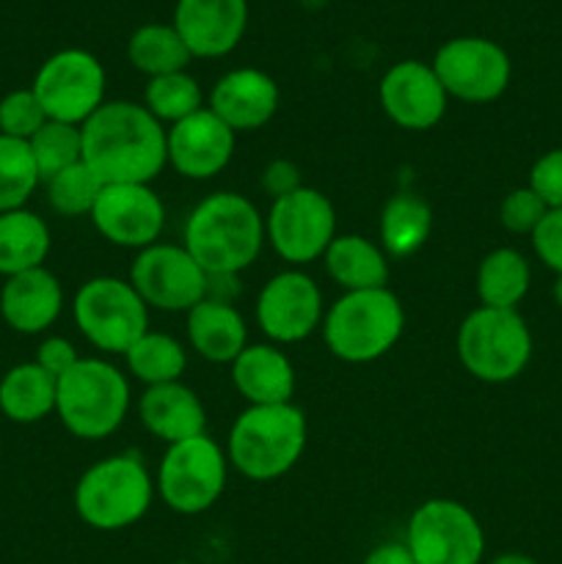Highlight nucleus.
I'll return each mask as SVG.
<instances>
[{"label":"nucleus","mask_w":562,"mask_h":564,"mask_svg":"<svg viewBox=\"0 0 562 564\" xmlns=\"http://www.w3.org/2000/svg\"><path fill=\"white\" fill-rule=\"evenodd\" d=\"M490 564H538V562H534L532 556L516 554V551H510V554H499Z\"/></svg>","instance_id":"44"},{"label":"nucleus","mask_w":562,"mask_h":564,"mask_svg":"<svg viewBox=\"0 0 562 564\" xmlns=\"http://www.w3.org/2000/svg\"><path fill=\"white\" fill-rule=\"evenodd\" d=\"M193 58H220L240 44L248 25L246 0H176L174 22Z\"/></svg>","instance_id":"19"},{"label":"nucleus","mask_w":562,"mask_h":564,"mask_svg":"<svg viewBox=\"0 0 562 564\" xmlns=\"http://www.w3.org/2000/svg\"><path fill=\"white\" fill-rule=\"evenodd\" d=\"M127 372L141 380L147 389L165 383H180L187 369V352L174 336L147 330L130 350L125 352Z\"/></svg>","instance_id":"31"},{"label":"nucleus","mask_w":562,"mask_h":564,"mask_svg":"<svg viewBox=\"0 0 562 564\" xmlns=\"http://www.w3.org/2000/svg\"><path fill=\"white\" fill-rule=\"evenodd\" d=\"M231 367V383L248 405H284L295 394V367L279 345H248Z\"/></svg>","instance_id":"23"},{"label":"nucleus","mask_w":562,"mask_h":564,"mask_svg":"<svg viewBox=\"0 0 562 564\" xmlns=\"http://www.w3.org/2000/svg\"><path fill=\"white\" fill-rule=\"evenodd\" d=\"M165 147L169 165L176 174L193 182H207L231 163L237 132L229 130L213 110L202 108L165 130Z\"/></svg>","instance_id":"18"},{"label":"nucleus","mask_w":562,"mask_h":564,"mask_svg":"<svg viewBox=\"0 0 562 564\" xmlns=\"http://www.w3.org/2000/svg\"><path fill=\"white\" fill-rule=\"evenodd\" d=\"M44 124H47V113L33 88H14L0 99V135L31 141Z\"/></svg>","instance_id":"36"},{"label":"nucleus","mask_w":562,"mask_h":564,"mask_svg":"<svg viewBox=\"0 0 562 564\" xmlns=\"http://www.w3.org/2000/svg\"><path fill=\"white\" fill-rule=\"evenodd\" d=\"M529 187L549 209H562V149L540 154L529 171Z\"/></svg>","instance_id":"38"},{"label":"nucleus","mask_w":562,"mask_h":564,"mask_svg":"<svg viewBox=\"0 0 562 564\" xmlns=\"http://www.w3.org/2000/svg\"><path fill=\"white\" fill-rule=\"evenodd\" d=\"M240 295V281L235 273H207V297L218 303H235Z\"/></svg>","instance_id":"42"},{"label":"nucleus","mask_w":562,"mask_h":564,"mask_svg":"<svg viewBox=\"0 0 562 564\" xmlns=\"http://www.w3.org/2000/svg\"><path fill=\"white\" fill-rule=\"evenodd\" d=\"M187 341L209 364H231L248 347V325L235 303L204 297L187 312Z\"/></svg>","instance_id":"24"},{"label":"nucleus","mask_w":562,"mask_h":564,"mask_svg":"<svg viewBox=\"0 0 562 564\" xmlns=\"http://www.w3.org/2000/svg\"><path fill=\"white\" fill-rule=\"evenodd\" d=\"M549 207L543 204V198L532 191V187H516V191L507 193L501 198L499 207V224L505 226L510 235H529L538 229L540 220L545 218Z\"/></svg>","instance_id":"37"},{"label":"nucleus","mask_w":562,"mask_h":564,"mask_svg":"<svg viewBox=\"0 0 562 564\" xmlns=\"http://www.w3.org/2000/svg\"><path fill=\"white\" fill-rule=\"evenodd\" d=\"M334 237L336 209L317 187L303 185L301 191L270 204L264 218V240L292 268L323 259Z\"/></svg>","instance_id":"11"},{"label":"nucleus","mask_w":562,"mask_h":564,"mask_svg":"<svg viewBox=\"0 0 562 564\" xmlns=\"http://www.w3.org/2000/svg\"><path fill=\"white\" fill-rule=\"evenodd\" d=\"M83 132V163L102 185H152L169 165L165 127L143 102H105Z\"/></svg>","instance_id":"1"},{"label":"nucleus","mask_w":562,"mask_h":564,"mask_svg":"<svg viewBox=\"0 0 562 564\" xmlns=\"http://www.w3.org/2000/svg\"><path fill=\"white\" fill-rule=\"evenodd\" d=\"M182 246L207 273L240 275L262 251L264 218L257 204L240 193H213L187 215Z\"/></svg>","instance_id":"2"},{"label":"nucleus","mask_w":562,"mask_h":564,"mask_svg":"<svg viewBox=\"0 0 562 564\" xmlns=\"http://www.w3.org/2000/svg\"><path fill=\"white\" fill-rule=\"evenodd\" d=\"M554 301H556V306L562 308V275H556V281H554Z\"/></svg>","instance_id":"45"},{"label":"nucleus","mask_w":562,"mask_h":564,"mask_svg":"<svg viewBox=\"0 0 562 564\" xmlns=\"http://www.w3.org/2000/svg\"><path fill=\"white\" fill-rule=\"evenodd\" d=\"M33 361H36L44 372H50L58 380L61 375H66L77 361H80V356H77V347L72 345L69 339H64V336H47V339L39 345Z\"/></svg>","instance_id":"41"},{"label":"nucleus","mask_w":562,"mask_h":564,"mask_svg":"<svg viewBox=\"0 0 562 564\" xmlns=\"http://www.w3.org/2000/svg\"><path fill=\"white\" fill-rule=\"evenodd\" d=\"M229 457L207 433L165 446L160 457L154 490L169 510L180 516H202L213 510L226 490Z\"/></svg>","instance_id":"8"},{"label":"nucleus","mask_w":562,"mask_h":564,"mask_svg":"<svg viewBox=\"0 0 562 564\" xmlns=\"http://www.w3.org/2000/svg\"><path fill=\"white\" fill-rule=\"evenodd\" d=\"M130 383L121 369L102 358H80L58 378L55 413L75 438L102 441L125 424Z\"/></svg>","instance_id":"6"},{"label":"nucleus","mask_w":562,"mask_h":564,"mask_svg":"<svg viewBox=\"0 0 562 564\" xmlns=\"http://www.w3.org/2000/svg\"><path fill=\"white\" fill-rule=\"evenodd\" d=\"M143 108L160 121V124H176L196 110L204 108V94L196 77L187 72H171V75L149 77L143 88Z\"/></svg>","instance_id":"32"},{"label":"nucleus","mask_w":562,"mask_h":564,"mask_svg":"<svg viewBox=\"0 0 562 564\" xmlns=\"http://www.w3.org/2000/svg\"><path fill=\"white\" fill-rule=\"evenodd\" d=\"M88 218L110 246L143 251L163 235L165 204L152 185H105Z\"/></svg>","instance_id":"16"},{"label":"nucleus","mask_w":562,"mask_h":564,"mask_svg":"<svg viewBox=\"0 0 562 564\" xmlns=\"http://www.w3.org/2000/svg\"><path fill=\"white\" fill-rule=\"evenodd\" d=\"M433 207L417 193H397L380 213V248L389 259H406L422 251L433 235Z\"/></svg>","instance_id":"27"},{"label":"nucleus","mask_w":562,"mask_h":564,"mask_svg":"<svg viewBox=\"0 0 562 564\" xmlns=\"http://www.w3.org/2000/svg\"><path fill=\"white\" fill-rule=\"evenodd\" d=\"M457 358L483 383H510L532 361V330L518 308L477 306L457 328Z\"/></svg>","instance_id":"7"},{"label":"nucleus","mask_w":562,"mask_h":564,"mask_svg":"<svg viewBox=\"0 0 562 564\" xmlns=\"http://www.w3.org/2000/svg\"><path fill=\"white\" fill-rule=\"evenodd\" d=\"M105 66L88 50H58L39 66L33 77V94L53 121L83 127L108 99H105Z\"/></svg>","instance_id":"10"},{"label":"nucleus","mask_w":562,"mask_h":564,"mask_svg":"<svg viewBox=\"0 0 562 564\" xmlns=\"http://www.w3.org/2000/svg\"><path fill=\"white\" fill-rule=\"evenodd\" d=\"M58 380L36 361L11 367L0 380V413L14 424H36L55 413Z\"/></svg>","instance_id":"26"},{"label":"nucleus","mask_w":562,"mask_h":564,"mask_svg":"<svg viewBox=\"0 0 562 564\" xmlns=\"http://www.w3.org/2000/svg\"><path fill=\"white\" fill-rule=\"evenodd\" d=\"M64 312V286L47 268L6 279L0 290V317L11 330L25 336L44 334Z\"/></svg>","instance_id":"21"},{"label":"nucleus","mask_w":562,"mask_h":564,"mask_svg":"<svg viewBox=\"0 0 562 564\" xmlns=\"http://www.w3.org/2000/svg\"><path fill=\"white\" fill-rule=\"evenodd\" d=\"M323 292L303 270H281L257 297V323L273 345H298L323 325Z\"/></svg>","instance_id":"15"},{"label":"nucleus","mask_w":562,"mask_h":564,"mask_svg":"<svg viewBox=\"0 0 562 564\" xmlns=\"http://www.w3.org/2000/svg\"><path fill=\"white\" fill-rule=\"evenodd\" d=\"M53 237L44 218L31 209L0 213V275L11 279L17 273L44 268Z\"/></svg>","instance_id":"28"},{"label":"nucleus","mask_w":562,"mask_h":564,"mask_svg":"<svg viewBox=\"0 0 562 564\" xmlns=\"http://www.w3.org/2000/svg\"><path fill=\"white\" fill-rule=\"evenodd\" d=\"M320 328L331 356L345 364H372L400 341L406 330V308L389 286L345 292L325 312Z\"/></svg>","instance_id":"4"},{"label":"nucleus","mask_w":562,"mask_h":564,"mask_svg":"<svg viewBox=\"0 0 562 564\" xmlns=\"http://www.w3.org/2000/svg\"><path fill=\"white\" fill-rule=\"evenodd\" d=\"M532 284V268L516 248H494L477 268V297L490 308H518Z\"/></svg>","instance_id":"29"},{"label":"nucleus","mask_w":562,"mask_h":564,"mask_svg":"<svg viewBox=\"0 0 562 564\" xmlns=\"http://www.w3.org/2000/svg\"><path fill=\"white\" fill-rule=\"evenodd\" d=\"M301 187H303V174L301 169H298V163H292V160L287 158H275L264 165L262 191L268 193L270 202L290 196V193L301 191Z\"/></svg>","instance_id":"40"},{"label":"nucleus","mask_w":562,"mask_h":564,"mask_svg":"<svg viewBox=\"0 0 562 564\" xmlns=\"http://www.w3.org/2000/svg\"><path fill=\"white\" fill-rule=\"evenodd\" d=\"M532 248L540 262L562 275V209H549L532 231Z\"/></svg>","instance_id":"39"},{"label":"nucleus","mask_w":562,"mask_h":564,"mask_svg":"<svg viewBox=\"0 0 562 564\" xmlns=\"http://www.w3.org/2000/svg\"><path fill=\"white\" fill-rule=\"evenodd\" d=\"M72 317L88 345L125 356L149 330V306L136 286L116 275H97L75 292Z\"/></svg>","instance_id":"9"},{"label":"nucleus","mask_w":562,"mask_h":564,"mask_svg":"<svg viewBox=\"0 0 562 564\" xmlns=\"http://www.w3.org/2000/svg\"><path fill=\"white\" fill-rule=\"evenodd\" d=\"M154 477L136 455H110L80 474L75 512L97 532H121L141 521L152 507Z\"/></svg>","instance_id":"5"},{"label":"nucleus","mask_w":562,"mask_h":564,"mask_svg":"<svg viewBox=\"0 0 562 564\" xmlns=\"http://www.w3.org/2000/svg\"><path fill=\"white\" fill-rule=\"evenodd\" d=\"M433 69L450 97L468 105H485L507 91L512 77L505 47L483 36H455L435 50Z\"/></svg>","instance_id":"13"},{"label":"nucleus","mask_w":562,"mask_h":564,"mask_svg":"<svg viewBox=\"0 0 562 564\" xmlns=\"http://www.w3.org/2000/svg\"><path fill=\"white\" fill-rule=\"evenodd\" d=\"M378 99L383 113L397 127L411 132L433 130L441 124L450 105V94L441 86L433 64L424 61H400L391 66L380 77Z\"/></svg>","instance_id":"17"},{"label":"nucleus","mask_w":562,"mask_h":564,"mask_svg":"<svg viewBox=\"0 0 562 564\" xmlns=\"http://www.w3.org/2000/svg\"><path fill=\"white\" fill-rule=\"evenodd\" d=\"M127 58L141 75L160 77L171 75V72H185L193 55L174 25L149 22V25L132 31L130 42H127Z\"/></svg>","instance_id":"30"},{"label":"nucleus","mask_w":562,"mask_h":564,"mask_svg":"<svg viewBox=\"0 0 562 564\" xmlns=\"http://www.w3.org/2000/svg\"><path fill=\"white\" fill-rule=\"evenodd\" d=\"M138 419L165 446L207 433V411L191 386H152L138 400Z\"/></svg>","instance_id":"22"},{"label":"nucleus","mask_w":562,"mask_h":564,"mask_svg":"<svg viewBox=\"0 0 562 564\" xmlns=\"http://www.w3.org/2000/svg\"><path fill=\"white\" fill-rule=\"evenodd\" d=\"M33 160L42 182L61 171L72 169L83 160V132L77 124H64V121L47 119V124L28 141Z\"/></svg>","instance_id":"34"},{"label":"nucleus","mask_w":562,"mask_h":564,"mask_svg":"<svg viewBox=\"0 0 562 564\" xmlns=\"http://www.w3.org/2000/svg\"><path fill=\"white\" fill-rule=\"evenodd\" d=\"M364 564H417L406 543H383L367 554Z\"/></svg>","instance_id":"43"},{"label":"nucleus","mask_w":562,"mask_h":564,"mask_svg":"<svg viewBox=\"0 0 562 564\" xmlns=\"http://www.w3.org/2000/svg\"><path fill=\"white\" fill-rule=\"evenodd\" d=\"M406 545L417 564H479L485 532L466 505L455 499H430L413 510Z\"/></svg>","instance_id":"12"},{"label":"nucleus","mask_w":562,"mask_h":564,"mask_svg":"<svg viewBox=\"0 0 562 564\" xmlns=\"http://www.w3.org/2000/svg\"><path fill=\"white\" fill-rule=\"evenodd\" d=\"M44 187H47V202L55 213L66 215V218H80V215H91L94 204H97L105 185L80 160V163L72 165V169L50 176V180L44 182Z\"/></svg>","instance_id":"35"},{"label":"nucleus","mask_w":562,"mask_h":564,"mask_svg":"<svg viewBox=\"0 0 562 564\" xmlns=\"http://www.w3.org/2000/svg\"><path fill=\"white\" fill-rule=\"evenodd\" d=\"M323 259L339 290L364 292L389 286V257L364 235H336Z\"/></svg>","instance_id":"25"},{"label":"nucleus","mask_w":562,"mask_h":564,"mask_svg":"<svg viewBox=\"0 0 562 564\" xmlns=\"http://www.w3.org/2000/svg\"><path fill=\"white\" fill-rule=\"evenodd\" d=\"M130 284L149 308L187 314L207 297V270L191 257L185 246L154 242L138 251Z\"/></svg>","instance_id":"14"},{"label":"nucleus","mask_w":562,"mask_h":564,"mask_svg":"<svg viewBox=\"0 0 562 564\" xmlns=\"http://www.w3.org/2000/svg\"><path fill=\"white\" fill-rule=\"evenodd\" d=\"M281 91L273 77L253 66H240L220 77L209 91L207 108L235 132L262 130L279 113Z\"/></svg>","instance_id":"20"},{"label":"nucleus","mask_w":562,"mask_h":564,"mask_svg":"<svg viewBox=\"0 0 562 564\" xmlns=\"http://www.w3.org/2000/svg\"><path fill=\"white\" fill-rule=\"evenodd\" d=\"M42 185L28 141L0 135V213L22 209Z\"/></svg>","instance_id":"33"},{"label":"nucleus","mask_w":562,"mask_h":564,"mask_svg":"<svg viewBox=\"0 0 562 564\" xmlns=\"http://www.w3.org/2000/svg\"><path fill=\"white\" fill-rule=\"evenodd\" d=\"M306 438V416L295 402L248 405L231 424L226 457L251 482H273L298 466Z\"/></svg>","instance_id":"3"}]
</instances>
